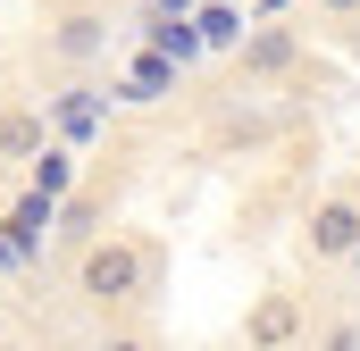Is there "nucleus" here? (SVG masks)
<instances>
[{
	"instance_id": "423d86ee",
	"label": "nucleus",
	"mask_w": 360,
	"mask_h": 351,
	"mask_svg": "<svg viewBox=\"0 0 360 351\" xmlns=\"http://www.w3.org/2000/svg\"><path fill=\"white\" fill-rule=\"evenodd\" d=\"M42 151V117L34 109H0V159H34Z\"/></svg>"
},
{
	"instance_id": "9d476101",
	"label": "nucleus",
	"mask_w": 360,
	"mask_h": 351,
	"mask_svg": "<svg viewBox=\"0 0 360 351\" xmlns=\"http://www.w3.org/2000/svg\"><path fill=\"white\" fill-rule=\"evenodd\" d=\"M101 351H160L151 335H134V326H117V335H101Z\"/></svg>"
},
{
	"instance_id": "ddd939ff",
	"label": "nucleus",
	"mask_w": 360,
	"mask_h": 351,
	"mask_svg": "<svg viewBox=\"0 0 360 351\" xmlns=\"http://www.w3.org/2000/svg\"><path fill=\"white\" fill-rule=\"evenodd\" d=\"M269 8H276V0H269Z\"/></svg>"
},
{
	"instance_id": "f8f14e48",
	"label": "nucleus",
	"mask_w": 360,
	"mask_h": 351,
	"mask_svg": "<svg viewBox=\"0 0 360 351\" xmlns=\"http://www.w3.org/2000/svg\"><path fill=\"white\" fill-rule=\"evenodd\" d=\"M319 8H327V17H352V8H360V0H319Z\"/></svg>"
},
{
	"instance_id": "0eeeda50",
	"label": "nucleus",
	"mask_w": 360,
	"mask_h": 351,
	"mask_svg": "<svg viewBox=\"0 0 360 351\" xmlns=\"http://www.w3.org/2000/svg\"><path fill=\"white\" fill-rule=\"evenodd\" d=\"M51 209H59V201H42V192H25V201H17V218H8V251H25V243H34V234L51 226Z\"/></svg>"
},
{
	"instance_id": "1a4fd4ad",
	"label": "nucleus",
	"mask_w": 360,
	"mask_h": 351,
	"mask_svg": "<svg viewBox=\"0 0 360 351\" xmlns=\"http://www.w3.org/2000/svg\"><path fill=\"white\" fill-rule=\"evenodd\" d=\"M201 42H235V8H226V0L201 8Z\"/></svg>"
},
{
	"instance_id": "7ed1b4c3",
	"label": "nucleus",
	"mask_w": 360,
	"mask_h": 351,
	"mask_svg": "<svg viewBox=\"0 0 360 351\" xmlns=\"http://www.w3.org/2000/svg\"><path fill=\"white\" fill-rule=\"evenodd\" d=\"M302 243H310V260H319V267H327V260H352V251H360V201H319Z\"/></svg>"
},
{
	"instance_id": "20e7f679",
	"label": "nucleus",
	"mask_w": 360,
	"mask_h": 351,
	"mask_svg": "<svg viewBox=\"0 0 360 351\" xmlns=\"http://www.w3.org/2000/svg\"><path fill=\"white\" fill-rule=\"evenodd\" d=\"M42 42H51V59L84 67V59H101V51H109V17H101V8H68V17H59Z\"/></svg>"
},
{
	"instance_id": "9b49d317",
	"label": "nucleus",
	"mask_w": 360,
	"mask_h": 351,
	"mask_svg": "<svg viewBox=\"0 0 360 351\" xmlns=\"http://www.w3.org/2000/svg\"><path fill=\"white\" fill-rule=\"evenodd\" d=\"M327 351H360V326H335V335H327Z\"/></svg>"
},
{
	"instance_id": "39448f33",
	"label": "nucleus",
	"mask_w": 360,
	"mask_h": 351,
	"mask_svg": "<svg viewBox=\"0 0 360 351\" xmlns=\"http://www.w3.org/2000/svg\"><path fill=\"white\" fill-rule=\"evenodd\" d=\"M293 51H302V42H293L285 25L252 34V42H243V76H285V67H293Z\"/></svg>"
},
{
	"instance_id": "f257e3e1",
	"label": "nucleus",
	"mask_w": 360,
	"mask_h": 351,
	"mask_svg": "<svg viewBox=\"0 0 360 351\" xmlns=\"http://www.w3.org/2000/svg\"><path fill=\"white\" fill-rule=\"evenodd\" d=\"M143 284H151V251H143V243H126V234L84 243V260H76V293H84L92 310H126V301H143Z\"/></svg>"
},
{
	"instance_id": "6e6552de",
	"label": "nucleus",
	"mask_w": 360,
	"mask_h": 351,
	"mask_svg": "<svg viewBox=\"0 0 360 351\" xmlns=\"http://www.w3.org/2000/svg\"><path fill=\"white\" fill-rule=\"evenodd\" d=\"M68 151H34V192H42V201H59V192H68Z\"/></svg>"
},
{
	"instance_id": "f03ea898",
	"label": "nucleus",
	"mask_w": 360,
	"mask_h": 351,
	"mask_svg": "<svg viewBox=\"0 0 360 351\" xmlns=\"http://www.w3.org/2000/svg\"><path fill=\"white\" fill-rule=\"evenodd\" d=\"M302 343V301L293 293H260L243 318V351H293Z\"/></svg>"
}]
</instances>
